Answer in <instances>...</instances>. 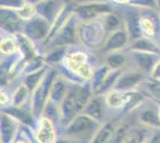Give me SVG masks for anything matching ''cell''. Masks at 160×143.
<instances>
[{
  "label": "cell",
  "mask_w": 160,
  "mask_h": 143,
  "mask_svg": "<svg viewBox=\"0 0 160 143\" xmlns=\"http://www.w3.org/2000/svg\"><path fill=\"white\" fill-rule=\"evenodd\" d=\"M20 125L22 124L19 122H17L13 117L1 112V121H0L1 143H14Z\"/></svg>",
  "instance_id": "cell-12"
},
{
  "label": "cell",
  "mask_w": 160,
  "mask_h": 143,
  "mask_svg": "<svg viewBox=\"0 0 160 143\" xmlns=\"http://www.w3.org/2000/svg\"><path fill=\"white\" fill-rule=\"evenodd\" d=\"M105 102H107L108 109L122 110L124 107V104H126L124 93L118 92L116 89H112V91L108 92L107 94H105Z\"/></svg>",
  "instance_id": "cell-26"
},
{
  "label": "cell",
  "mask_w": 160,
  "mask_h": 143,
  "mask_svg": "<svg viewBox=\"0 0 160 143\" xmlns=\"http://www.w3.org/2000/svg\"><path fill=\"white\" fill-rule=\"evenodd\" d=\"M140 25L143 36L151 37V38H154L157 36V25L160 27L159 24H155V21H154L153 17H149L148 14L141 16Z\"/></svg>",
  "instance_id": "cell-31"
},
{
  "label": "cell",
  "mask_w": 160,
  "mask_h": 143,
  "mask_svg": "<svg viewBox=\"0 0 160 143\" xmlns=\"http://www.w3.org/2000/svg\"><path fill=\"white\" fill-rule=\"evenodd\" d=\"M59 73L54 68H50L47 70V74L43 78V80L41 83L36 87V89L31 93L30 97V110L32 111L33 116L36 117V119H38L42 113L44 105L47 104L49 95H50V89L53 86L54 80L56 79V76Z\"/></svg>",
  "instance_id": "cell-3"
},
{
  "label": "cell",
  "mask_w": 160,
  "mask_h": 143,
  "mask_svg": "<svg viewBox=\"0 0 160 143\" xmlns=\"http://www.w3.org/2000/svg\"><path fill=\"white\" fill-rule=\"evenodd\" d=\"M48 70V66L44 67V68L40 69V70H36V72H32V73H29L24 76V83L28 86V88L31 91L32 93L33 91L36 89V87L41 83V81L43 80V78L46 76Z\"/></svg>",
  "instance_id": "cell-28"
},
{
  "label": "cell",
  "mask_w": 160,
  "mask_h": 143,
  "mask_svg": "<svg viewBox=\"0 0 160 143\" xmlns=\"http://www.w3.org/2000/svg\"><path fill=\"white\" fill-rule=\"evenodd\" d=\"M74 12V6L71 5V4H63V6L61 7L60 12L56 14V17L54 18V21H52V26H50V31H49V35H48L47 40L42 43V45L46 48L48 45V43L52 41L55 35L59 32L61 27L63 26L67 23V21L69 19V17L73 14Z\"/></svg>",
  "instance_id": "cell-16"
},
{
  "label": "cell",
  "mask_w": 160,
  "mask_h": 143,
  "mask_svg": "<svg viewBox=\"0 0 160 143\" xmlns=\"http://www.w3.org/2000/svg\"><path fill=\"white\" fill-rule=\"evenodd\" d=\"M147 143H160V129H153Z\"/></svg>",
  "instance_id": "cell-40"
},
{
  "label": "cell",
  "mask_w": 160,
  "mask_h": 143,
  "mask_svg": "<svg viewBox=\"0 0 160 143\" xmlns=\"http://www.w3.org/2000/svg\"><path fill=\"white\" fill-rule=\"evenodd\" d=\"M88 55L84 51H74L67 54L62 61V67L68 72L77 75L82 81H90L93 76L94 70L87 63Z\"/></svg>",
  "instance_id": "cell-4"
},
{
  "label": "cell",
  "mask_w": 160,
  "mask_h": 143,
  "mask_svg": "<svg viewBox=\"0 0 160 143\" xmlns=\"http://www.w3.org/2000/svg\"><path fill=\"white\" fill-rule=\"evenodd\" d=\"M50 50L44 55V60L47 64H56V63H62L63 59L66 57L68 47H54L49 48Z\"/></svg>",
  "instance_id": "cell-29"
},
{
  "label": "cell",
  "mask_w": 160,
  "mask_h": 143,
  "mask_svg": "<svg viewBox=\"0 0 160 143\" xmlns=\"http://www.w3.org/2000/svg\"><path fill=\"white\" fill-rule=\"evenodd\" d=\"M69 87H71V83L66 78L62 75H58L53 82V86L50 89V95H49L48 100L55 102L56 105L60 106L69 92Z\"/></svg>",
  "instance_id": "cell-18"
},
{
  "label": "cell",
  "mask_w": 160,
  "mask_h": 143,
  "mask_svg": "<svg viewBox=\"0 0 160 143\" xmlns=\"http://www.w3.org/2000/svg\"><path fill=\"white\" fill-rule=\"evenodd\" d=\"M124 99H126V104H124V107L122 109V113H129L134 110L140 109L141 106L145 104L146 95L143 92L135 89L132 92L124 93Z\"/></svg>",
  "instance_id": "cell-22"
},
{
  "label": "cell",
  "mask_w": 160,
  "mask_h": 143,
  "mask_svg": "<svg viewBox=\"0 0 160 143\" xmlns=\"http://www.w3.org/2000/svg\"><path fill=\"white\" fill-rule=\"evenodd\" d=\"M113 12V7L110 2H86L74 6V13L80 21H90L100 19L108 13Z\"/></svg>",
  "instance_id": "cell-6"
},
{
  "label": "cell",
  "mask_w": 160,
  "mask_h": 143,
  "mask_svg": "<svg viewBox=\"0 0 160 143\" xmlns=\"http://www.w3.org/2000/svg\"><path fill=\"white\" fill-rule=\"evenodd\" d=\"M16 12H17L18 17H19L23 21H30V19H32L35 16H37L35 5H32V4H28V2H25V4L20 7V8H18Z\"/></svg>",
  "instance_id": "cell-36"
},
{
  "label": "cell",
  "mask_w": 160,
  "mask_h": 143,
  "mask_svg": "<svg viewBox=\"0 0 160 143\" xmlns=\"http://www.w3.org/2000/svg\"><path fill=\"white\" fill-rule=\"evenodd\" d=\"M52 23L44 19L41 16H35L32 19L28 21L23 26V34L35 43L43 42L47 40L49 31H50Z\"/></svg>",
  "instance_id": "cell-7"
},
{
  "label": "cell",
  "mask_w": 160,
  "mask_h": 143,
  "mask_svg": "<svg viewBox=\"0 0 160 143\" xmlns=\"http://www.w3.org/2000/svg\"><path fill=\"white\" fill-rule=\"evenodd\" d=\"M79 113L80 112L77 107V102L73 97V93L71 92V87H69L68 94L60 105V123L59 124L62 128H65L67 124H69Z\"/></svg>",
  "instance_id": "cell-17"
},
{
  "label": "cell",
  "mask_w": 160,
  "mask_h": 143,
  "mask_svg": "<svg viewBox=\"0 0 160 143\" xmlns=\"http://www.w3.org/2000/svg\"><path fill=\"white\" fill-rule=\"evenodd\" d=\"M10 102H11V97L7 94L5 91H1V93H0V104H1V106L5 107Z\"/></svg>",
  "instance_id": "cell-41"
},
{
  "label": "cell",
  "mask_w": 160,
  "mask_h": 143,
  "mask_svg": "<svg viewBox=\"0 0 160 143\" xmlns=\"http://www.w3.org/2000/svg\"><path fill=\"white\" fill-rule=\"evenodd\" d=\"M158 43H159V45H160V37L158 38Z\"/></svg>",
  "instance_id": "cell-47"
},
{
  "label": "cell",
  "mask_w": 160,
  "mask_h": 143,
  "mask_svg": "<svg viewBox=\"0 0 160 143\" xmlns=\"http://www.w3.org/2000/svg\"><path fill=\"white\" fill-rule=\"evenodd\" d=\"M55 123L46 116L37 119V126L33 134V141L36 143H55L56 141Z\"/></svg>",
  "instance_id": "cell-9"
},
{
  "label": "cell",
  "mask_w": 160,
  "mask_h": 143,
  "mask_svg": "<svg viewBox=\"0 0 160 143\" xmlns=\"http://www.w3.org/2000/svg\"><path fill=\"white\" fill-rule=\"evenodd\" d=\"M108 105L105 102V95L102 94H93L91 99L88 100L86 106L84 107L82 112L87 116L92 117L93 119L102 123V121L105 117V111H107Z\"/></svg>",
  "instance_id": "cell-14"
},
{
  "label": "cell",
  "mask_w": 160,
  "mask_h": 143,
  "mask_svg": "<svg viewBox=\"0 0 160 143\" xmlns=\"http://www.w3.org/2000/svg\"><path fill=\"white\" fill-rule=\"evenodd\" d=\"M0 50H1V54L4 56L14 55L19 53V45H18V41H17L16 35L4 37L1 40V43H0Z\"/></svg>",
  "instance_id": "cell-27"
},
{
  "label": "cell",
  "mask_w": 160,
  "mask_h": 143,
  "mask_svg": "<svg viewBox=\"0 0 160 143\" xmlns=\"http://www.w3.org/2000/svg\"><path fill=\"white\" fill-rule=\"evenodd\" d=\"M40 1H42V0H25V2H28V4H32V5H36V4L40 2Z\"/></svg>",
  "instance_id": "cell-45"
},
{
  "label": "cell",
  "mask_w": 160,
  "mask_h": 143,
  "mask_svg": "<svg viewBox=\"0 0 160 143\" xmlns=\"http://www.w3.org/2000/svg\"><path fill=\"white\" fill-rule=\"evenodd\" d=\"M78 34L80 43L90 49H100L104 45L109 36V32L102 18L96 21H80Z\"/></svg>",
  "instance_id": "cell-2"
},
{
  "label": "cell",
  "mask_w": 160,
  "mask_h": 143,
  "mask_svg": "<svg viewBox=\"0 0 160 143\" xmlns=\"http://www.w3.org/2000/svg\"><path fill=\"white\" fill-rule=\"evenodd\" d=\"M149 76L153 78V79H157V80H160V60H159V62L157 63V66L154 67L153 72L151 73Z\"/></svg>",
  "instance_id": "cell-42"
},
{
  "label": "cell",
  "mask_w": 160,
  "mask_h": 143,
  "mask_svg": "<svg viewBox=\"0 0 160 143\" xmlns=\"http://www.w3.org/2000/svg\"><path fill=\"white\" fill-rule=\"evenodd\" d=\"M117 126H118V124L115 121L103 123L98 129V131L96 132L91 143H110Z\"/></svg>",
  "instance_id": "cell-23"
},
{
  "label": "cell",
  "mask_w": 160,
  "mask_h": 143,
  "mask_svg": "<svg viewBox=\"0 0 160 143\" xmlns=\"http://www.w3.org/2000/svg\"><path fill=\"white\" fill-rule=\"evenodd\" d=\"M129 53H130V57L133 60L135 67L140 69L141 72H143L145 74L151 75L154 67L157 66V63L160 60L159 54L143 53V51H136V50H132Z\"/></svg>",
  "instance_id": "cell-11"
},
{
  "label": "cell",
  "mask_w": 160,
  "mask_h": 143,
  "mask_svg": "<svg viewBox=\"0 0 160 143\" xmlns=\"http://www.w3.org/2000/svg\"><path fill=\"white\" fill-rule=\"evenodd\" d=\"M62 6H63V4L61 0H42L35 5L37 16L43 17L44 19L49 21L50 23L54 21L56 14L60 12Z\"/></svg>",
  "instance_id": "cell-20"
},
{
  "label": "cell",
  "mask_w": 160,
  "mask_h": 143,
  "mask_svg": "<svg viewBox=\"0 0 160 143\" xmlns=\"http://www.w3.org/2000/svg\"><path fill=\"white\" fill-rule=\"evenodd\" d=\"M128 131H129L128 125H126V124H118V126H117V129L115 131L110 143H124L126 142V137H127Z\"/></svg>",
  "instance_id": "cell-37"
},
{
  "label": "cell",
  "mask_w": 160,
  "mask_h": 143,
  "mask_svg": "<svg viewBox=\"0 0 160 143\" xmlns=\"http://www.w3.org/2000/svg\"><path fill=\"white\" fill-rule=\"evenodd\" d=\"M42 116H46L48 118H50L54 123H60V106L56 105L55 102L48 100L47 104L44 105Z\"/></svg>",
  "instance_id": "cell-35"
},
{
  "label": "cell",
  "mask_w": 160,
  "mask_h": 143,
  "mask_svg": "<svg viewBox=\"0 0 160 143\" xmlns=\"http://www.w3.org/2000/svg\"><path fill=\"white\" fill-rule=\"evenodd\" d=\"M31 97V91L28 88V86L23 82L18 87H16L11 97V104L13 106H23L28 99Z\"/></svg>",
  "instance_id": "cell-25"
},
{
  "label": "cell",
  "mask_w": 160,
  "mask_h": 143,
  "mask_svg": "<svg viewBox=\"0 0 160 143\" xmlns=\"http://www.w3.org/2000/svg\"><path fill=\"white\" fill-rule=\"evenodd\" d=\"M100 125V122L85 115L84 112H80L72 122L63 128L62 135L80 143H91Z\"/></svg>",
  "instance_id": "cell-1"
},
{
  "label": "cell",
  "mask_w": 160,
  "mask_h": 143,
  "mask_svg": "<svg viewBox=\"0 0 160 143\" xmlns=\"http://www.w3.org/2000/svg\"><path fill=\"white\" fill-rule=\"evenodd\" d=\"M14 143H32V142H31V140H28L25 137H22L19 140H16Z\"/></svg>",
  "instance_id": "cell-44"
},
{
  "label": "cell",
  "mask_w": 160,
  "mask_h": 143,
  "mask_svg": "<svg viewBox=\"0 0 160 143\" xmlns=\"http://www.w3.org/2000/svg\"><path fill=\"white\" fill-rule=\"evenodd\" d=\"M157 4H158V10H159L160 12V0H157Z\"/></svg>",
  "instance_id": "cell-46"
},
{
  "label": "cell",
  "mask_w": 160,
  "mask_h": 143,
  "mask_svg": "<svg viewBox=\"0 0 160 143\" xmlns=\"http://www.w3.org/2000/svg\"><path fill=\"white\" fill-rule=\"evenodd\" d=\"M130 7V10L124 11L123 14H124V29L128 31L129 37H130V42H132L134 40H136V38L142 37L143 34H142L140 25L141 14L138 11V7Z\"/></svg>",
  "instance_id": "cell-13"
},
{
  "label": "cell",
  "mask_w": 160,
  "mask_h": 143,
  "mask_svg": "<svg viewBox=\"0 0 160 143\" xmlns=\"http://www.w3.org/2000/svg\"><path fill=\"white\" fill-rule=\"evenodd\" d=\"M159 109H160V102H159Z\"/></svg>",
  "instance_id": "cell-49"
},
{
  "label": "cell",
  "mask_w": 160,
  "mask_h": 143,
  "mask_svg": "<svg viewBox=\"0 0 160 143\" xmlns=\"http://www.w3.org/2000/svg\"><path fill=\"white\" fill-rule=\"evenodd\" d=\"M132 50L160 55V45L158 43V40H153L147 36H142L140 38H136L130 42V44L128 47V51H132Z\"/></svg>",
  "instance_id": "cell-21"
},
{
  "label": "cell",
  "mask_w": 160,
  "mask_h": 143,
  "mask_svg": "<svg viewBox=\"0 0 160 143\" xmlns=\"http://www.w3.org/2000/svg\"><path fill=\"white\" fill-rule=\"evenodd\" d=\"M143 85L146 87L147 93L151 95L154 102H160V80L151 78L143 82Z\"/></svg>",
  "instance_id": "cell-34"
},
{
  "label": "cell",
  "mask_w": 160,
  "mask_h": 143,
  "mask_svg": "<svg viewBox=\"0 0 160 143\" xmlns=\"http://www.w3.org/2000/svg\"><path fill=\"white\" fill-rule=\"evenodd\" d=\"M129 6L133 7H141V8H145V10H158V4H157V0H130Z\"/></svg>",
  "instance_id": "cell-38"
},
{
  "label": "cell",
  "mask_w": 160,
  "mask_h": 143,
  "mask_svg": "<svg viewBox=\"0 0 160 143\" xmlns=\"http://www.w3.org/2000/svg\"><path fill=\"white\" fill-rule=\"evenodd\" d=\"M128 57L121 51H115L108 54L105 59V64L110 69H122L127 63Z\"/></svg>",
  "instance_id": "cell-30"
},
{
  "label": "cell",
  "mask_w": 160,
  "mask_h": 143,
  "mask_svg": "<svg viewBox=\"0 0 160 143\" xmlns=\"http://www.w3.org/2000/svg\"><path fill=\"white\" fill-rule=\"evenodd\" d=\"M146 75L147 74H145L143 72H141L140 69L138 68L122 70L113 89L122 92V93L135 91L139 88L140 85H142L146 81Z\"/></svg>",
  "instance_id": "cell-8"
},
{
  "label": "cell",
  "mask_w": 160,
  "mask_h": 143,
  "mask_svg": "<svg viewBox=\"0 0 160 143\" xmlns=\"http://www.w3.org/2000/svg\"><path fill=\"white\" fill-rule=\"evenodd\" d=\"M122 73V69H111L109 72V74L107 75L105 80L103 81V83L100 85V87L98 88V91L94 93V94H102V95H105L108 92L112 91L115 85H116V81L118 79V76Z\"/></svg>",
  "instance_id": "cell-24"
},
{
  "label": "cell",
  "mask_w": 160,
  "mask_h": 143,
  "mask_svg": "<svg viewBox=\"0 0 160 143\" xmlns=\"http://www.w3.org/2000/svg\"><path fill=\"white\" fill-rule=\"evenodd\" d=\"M0 2H1V7L17 11L25 4V0H1Z\"/></svg>",
  "instance_id": "cell-39"
},
{
  "label": "cell",
  "mask_w": 160,
  "mask_h": 143,
  "mask_svg": "<svg viewBox=\"0 0 160 143\" xmlns=\"http://www.w3.org/2000/svg\"><path fill=\"white\" fill-rule=\"evenodd\" d=\"M102 19H103V21H104V25H105V27H107V30L109 34L112 32V31L118 30V29L124 27L123 26V24H122L121 18L117 16V14L113 13V12L108 13L107 16H104Z\"/></svg>",
  "instance_id": "cell-33"
},
{
  "label": "cell",
  "mask_w": 160,
  "mask_h": 143,
  "mask_svg": "<svg viewBox=\"0 0 160 143\" xmlns=\"http://www.w3.org/2000/svg\"><path fill=\"white\" fill-rule=\"evenodd\" d=\"M4 113H7L8 116L13 117L17 122H19L22 125L27 126V128H35L37 126V123L35 124V118L36 117L33 116L32 111L30 110H25L23 109V106H8V107H5L2 110Z\"/></svg>",
  "instance_id": "cell-19"
},
{
  "label": "cell",
  "mask_w": 160,
  "mask_h": 143,
  "mask_svg": "<svg viewBox=\"0 0 160 143\" xmlns=\"http://www.w3.org/2000/svg\"><path fill=\"white\" fill-rule=\"evenodd\" d=\"M124 143H130V142H127V141H126V142H124Z\"/></svg>",
  "instance_id": "cell-48"
},
{
  "label": "cell",
  "mask_w": 160,
  "mask_h": 143,
  "mask_svg": "<svg viewBox=\"0 0 160 143\" xmlns=\"http://www.w3.org/2000/svg\"><path fill=\"white\" fill-rule=\"evenodd\" d=\"M138 118L142 125L148 126L151 129H160V109H159V102L158 106L154 105H146L145 102V106H141Z\"/></svg>",
  "instance_id": "cell-15"
},
{
  "label": "cell",
  "mask_w": 160,
  "mask_h": 143,
  "mask_svg": "<svg viewBox=\"0 0 160 143\" xmlns=\"http://www.w3.org/2000/svg\"><path fill=\"white\" fill-rule=\"evenodd\" d=\"M55 143H80V142L74 141V140H72V138H69V137L63 136V135H62L61 137H58V138H56Z\"/></svg>",
  "instance_id": "cell-43"
},
{
  "label": "cell",
  "mask_w": 160,
  "mask_h": 143,
  "mask_svg": "<svg viewBox=\"0 0 160 143\" xmlns=\"http://www.w3.org/2000/svg\"><path fill=\"white\" fill-rule=\"evenodd\" d=\"M80 21L78 17L73 14L69 17L67 23L59 30V32L52 38V41L48 43L46 48H54V47H69L73 44H78L80 42L78 29H79Z\"/></svg>",
  "instance_id": "cell-5"
},
{
  "label": "cell",
  "mask_w": 160,
  "mask_h": 143,
  "mask_svg": "<svg viewBox=\"0 0 160 143\" xmlns=\"http://www.w3.org/2000/svg\"><path fill=\"white\" fill-rule=\"evenodd\" d=\"M110 70H111V69L109 68L107 64H103V66H100V67H98V68L94 70L93 76H92V79L90 80V83H91L92 89H93V93H96V92L98 91V88L100 87V85L105 80V78H107V75L109 74Z\"/></svg>",
  "instance_id": "cell-32"
},
{
  "label": "cell",
  "mask_w": 160,
  "mask_h": 143,
  "mask_svg": "<svg viewBox=\"0 0 160 143\" xmlns=\"http://www.w3.org/2000/svg\"><path fill=\"white\" fill-rule=\"evenodd\" d=\"M129 42H130L129 34L124 27H122V29H118V30L109 34L104 45L100 48V51L107 53V54L115 53V51H121L126 47H129L128 45Z\"/></svg>",
  "instance_id": "cell-10"
}]
</instances>
